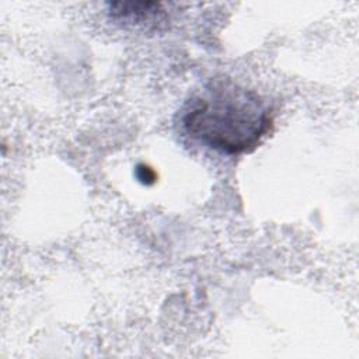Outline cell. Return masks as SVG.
Returning a JSON list of instances; mask_svg holds the SVG:
<instances>
[{
	"mask_svg": "<svg viewBox=\"0 0 359 359\" xmlns=\"http://www.w3.org/2000/svg\"><path fill=\"white\" fill-rule=\"evenodd\" d=\"M108 13L114 20L136 25H158L165 18L163 4L157 1H112Z\"/></svg>",
	"mask_w": 359,
	"mask_h": 359,
	"instance_id": "7a4b0ae2",
	"label": "cell"
},
{
	"mask_svg": "<svg viewBox=\"0 0 359 359\" xmlns=\"http://www.w3.org/2000/svg\"><path fill=\"white\" fill-rule=\"evenodd\" d=\"M273 123L268 102L229 77H215L196 90L181 109L184 130L224 154L252 151Z\"/></svg>",
	"mask_w": 359,
	"mask_h": 359,
	"instance_id": "6da1fadb",
	"label": "cell"
}]
</instances>
